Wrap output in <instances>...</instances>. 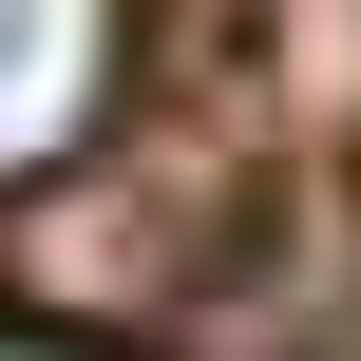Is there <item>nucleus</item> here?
I'll use <instances>...</instances> for the list:
<instances>
[{"mask_svg":"<svg viewBox=\"0 0 361 361\" xmlns=\"http://www.w3.org/2000/svg\"><path fill=\"white\" fill-rule=\"evenodd\" d=\"M267 76H286L324 133H361V0H267Z\"/></svg>","mask_w":361,"mask_h":361,"instance_id":"7ed1b4c3","label":"nucleus"},{"mask_svg":"<svg viewBox=\"0 0 361 361\" xmlns=\"http://www.w3.org/2000/svg\"><path fill=\"white\" fill-rule=\"evenodd\" d=\"M228 247H247V190L209 152L76 133L57 171L0 190V324H38V343H152V324H190V286Z\"/></svg>","mask_w":361,"mask_h":361,"instance_id":"f257e3e1","label":"nucleus"},{"mask_svg":"<svg viewBox=\"0 0 361 361\" xmlns=\"http://www.w3.org/2000/svg\"><path fill=\"white\" fill-rule=\"evenodd\" d=\"M114 95H133V0H0V190L114 133Z\"/></svg>","mask_w":361,"mask_h":361,"instance_id":"f03ea898","label":"nucleus"}]
</instances>
